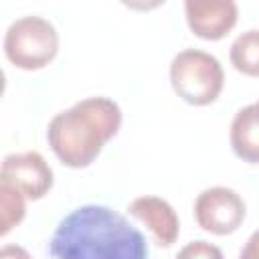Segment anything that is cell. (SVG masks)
<instances>
[{
    "label": "cell",
    "mask_w": 259,
    "mask_h": 259,
    "mask_svg": "<svg viewBox=\"0 0 259 259\" xmlns=\"http://www.w3.org/2000/svg\"><path fill=\"white\" fill-rule=\"evenodd\" d=\"M51 259H148L144 235L105 204H83L59 221L49 241Z\"/></svg>",
    "instance_id": "1"
},
{
    "label": "cell",
    "mask_w": 259,
    "mask_h": 259,
    "mask_svg": "<svg viewBox=\"0 0 259 259\" xmlns=\"http://www.w3.org/2000/svg\"><path fill=\"white\" fill-rule=\"evenodd\" d=\"M119 127V105L105 95H93L55 113L47 125V142L61 164L87 168Z\"/></svg>",
    "instance_id": "2"
},
{
    "label": "cell",
    "mask_w": 259,
    "mask_h": 259,
    "mask_svg": "<svg viewBox=\"0 0 259 259\" xmlns=\"http://www.w3.org/2000/svg\"><path fill=\"white\" fill-rule=\"evenodd\" d=\"M170 85L174 93L196 107L210 105L225 87L221 61L200 49H182L170 61Z\"/></svg>",
    "instance_id": "3"
},
{
    "label": "cell",
    "mask_w": 259,
    "mask_h": 259,
    "mask_svg": "<svg viewBox=\"0 0 259 259\" xmlns=\"http://www.w3.org/2000/svg\"><path fill=\"white\" fill-rule=\"evenodd\" d=\"M59 53V32L51 20L26 14L12 20L4 32V55L22 71L47 67Z\"/></svg>",
    "instance_id": "4"
},
{
    "label": "cell",
    "mask_w": 259,
    "mask_h": 259,
    "mask_svg": "<svg viewBox=\"0 0 259 259\" xmlns=\"http://www.w3.org/2000/svg\"><path fill=\"white\" fill-rule=\"evenodd\" d=\"M192 208L196 225L202 231L219 237L235 233L247 217L243 196L229 186H208L200 190Z\"/></svg>",
    "instance_id": "5"
},
{
    "label": "cell",
    "mask_w": 259,
    "mask_h": 259,
    "mask_svg": "<svg viewBox=\"0 0 259 259\" xmlns=\"http://www.w3.org/2000/svg\"><path fill=\"white\" fill-rule=\"evenodd\" d=\"M0 180L20 190L26 200H40L53 188L55 174L45 156L36 150L8 154L0 166Z\"/></svg>",
    "instance_id": "6"
},
{
    "label": "cell",
    "mask_w": 259,
    "mask_h": 259,
    "mask_svg": "<svg viewBox=\"0 0 259 259\" xmlns=\"http://www.w3.org/2000/svg\"><path fill=\"white\" fill-rule=\"evenodd\" d=\"M184 16L192 34L202 40H221L235 28L239 6L235 0H186Z\"/></svg>",
    "instance_id": "7"
},
{
    "label": "cell",
    "mask_w": 259,
    "mask_h": 259,
    "mask_svg": "<svg viewBox=\"0 0 259 259\" xmlns=\"http://www.w3.org/2000/svg\"><path fill=\"white\" fill-rule=\"evenodd\" d=\"M127 212L150 231L158 247H172L176 243L180 235V219L166 198L154 194L136 196L127 204Z\"/></svg>",
    "instance_id": "8"
},
{
    "label": "cell",
    "mask_w": 259,
    "mask_h": 259,
    "mask_svg": "<svg viewBox=\"0 0 259 259\" xmlns=\"http://www.w3.org/2000/svg\"><path fill=\"white\" fill-rule=\"evenodd\" d=\"M229 142L239 160L259 164V103H249L235 113Z\"/></svg>",
    "instance_id": "9"
},
{
    "label": "cell",
    "mask_w": 259,
    "mask_h": 259,
    "mask_svg": "<svg viewBox=\"0 0 259 259\" xmlns=\"http://www.w3.org/2000/svg\"><path fill=\"white\" fill-rule=\"evenodd\" d=\"M231 65L247 77H259V28L243 30L231 45Z\"/></svg>",
    "instance_id": "10"
},
{
    "label": "cell",
    "mask_w": 259,
    "mask_h": 259,
    "mask_svg": "<svg viewBox=\"0 0 259 259\" xmlns=\"http://www.w3.org/2000/svg\"><path fill=\"white\" fill-rule=\"evenodd\" d=\"M26 214V196L12 184L0 180V235L6 237Z\"/></svg>",
    "instance_id": "11"
},
{
    "label": "cell",
    "mask_w": 259,
    "mask_h": 259,
    "mask_svg": "<svg viewBox=\"0 0 259 259\" xmlns=\"http://www.w3.org/2000/svg\"><path fill=\"white\" fill-rule=\"evenodd\" d=\"M174 259H225V255L217 245L202 241V239H196V241L186 243L176 253Z\"/></svg>",
    "instance_id": "12"
},
{
    "label": "cell",
    "mask_w": 259,
    "mask_h": 259,
    "mask_svg": "<svg viewBox=\"0 0 259 259\" xmlns=\"http://www.w3.org/2000/svg\"><path fill=\"white\" fill-rule=\"evenodd\" d=\"M239 259H259V229H255L249 235V239L245 241L239 253Z\"/></svg>",
    "instance_id": "13"
},
{
    "label": "cell",
    "mask_w": 259,
    "mask_h": 259,
    "mask_svg": "<svg viewBox=\"0 0 259 259\" xmlns=\"http://www.w3.org/2000/svg\"><path fill=\"white\" fill-rule=\"evenodd\" d=\"M0 259H32L30 253L20 247V245H14V243H8L0 249Z\"/></svg>",
    "instance_id": "14"
},
{
    "label": "cell",
    "mask_w": 259,
    "mask_h": 259,
    "mask_svg": "<svg viewBox=\"0 0 259 259\" xmlns=\"http://www.w3.org/2000/svg\"><path fill=\"white\" fill-rule=\"evenodd\" d=\"M257 103H259V101H257Z\"/></svg>",
    "instance_id": "15"
}]
</instances>
